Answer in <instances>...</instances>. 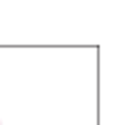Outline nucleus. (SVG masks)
Returning a JSON list of instances; mask_svg holds the SVG:
<instances>
[]
</instances>
